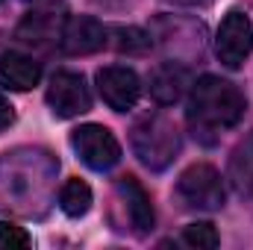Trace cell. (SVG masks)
Returning a JSON list of instances; mask_svg holds the SVG:
<instances>
[{
	"mask_svg": "<svg viewBox=\"0 0 253 250\" xmlns=\"http://www.w3.org/2000/svg\"><path fill=\"white\" fill-rule=\"evenodd\" d=\"M30 245H33V239L24 227H15L9 221L0 224V250H24Z\"/></svg>",
	"mask_w": 253,
	"mask_h": 250,
	"instance_id": "d6986e66",
	"label": "cell"
},
{
	"mask_svg": "<svg viewBox=\"0 0 253 250\" xmlns=\"http://www.w3.org/2000/svg\"><path fill=\"white\" fill-rule=\"evenodd\" d=\"M71 147L91 171H109L121 162V144L103 124H83L71 132Z\"/></svg>",
	"mask_w": 253,
	"mask_h": 250,
	"instance_id": "5b68a950",
	"label": "cell"
},
{
	"mask_svg": "<svg viewBox=\"0 0 253 250\" xmlns=\"http://www.w3.org/2000/svg\"><path fill=\"white\" fill-rule=\"evenodd\" d=\"M109 44V30L91 15H71L65 21L59 47L68 56H91Z\"/></svg>",
	"mask_w": 253,
	"mask_h": 250,
	"instance_id": "8fae6325",
	"label": "cell"
},
{
	"mask_svg": "<svg viewBox=\"0 0 253 250\" xmlns=\"http://www.w3.org/2000/svg\"><path fill=\"white\" fill-rule=\"evenodd\" d=\"M42 80V65L27 53H3L0 56V85L9 91H30Z\"/></svg>",
	"mask_w": 253,
	"mask_h": 250,
	"instance_id": "5bb4252c",
	"label": "cell"
},
{
	"mask_svg": "<svg viewBox=\"0 0 253 250\" xmlns=\"http://www.w3.org/2000/svg\"><path fill=\"white\" fill-rule=\"evenodd\" d=\"M115 194L118 200L124 203L126 218H129V227L138 233V236H147L156 224V215H153V203H150V194L144 191V186L135 180V177H118L115 180Z\"/></svg>",
	"mask_w": 253,
	"mask_h": 250,
	"instance_id": "4fadbf2b",
	"label": "cell"
},
{
	"mask_svg": "<svg viewBox=\"0 0 253 250\" xmlns=\"http://www.w3.org/2000/svg\"><path fill=\"white\" fill-rule=\"evenodd\" d=\"M245 112H248V97L236 83L215 74H206L197 83H191L186 121L197 141L215 144L221 132L233 129L245 118Z\"/></svg>",
	"mask_w": 253,
	"mask_h": 250,
	"instance_id": "7a4b0ae2",
	"label": "cell"
},
{
	"mask_svg": "<svg viewBox=\"0 0 253 250\" xmlns=\"http://www.w3.org/2000/svg\"><path fill=\"white\" fill-rule=\"evenodd\" d=\"M65 15L62 3H42L39 9L27 12L15 30V39L27 47H36V50H50L53 44H59L65 30Z\"/></svg>",
	"mask_w": 253,
	"mask_h": 250,
	"instance_id": "52a82bcc",
	"label": "cell"
},
{
	"mask_svg": "<svg viewBox=\"0 0 253 250\" xmlns=\"http://www.w3.org/2000/svg\"><path fill=\"white\" fill-rule=\"evenodd\" d=\"M174 197L180 200L183 209H191V212H218L224 206L227 191H224L221 174L212 165L194 162L180 174L174 186Z\"/></svg>",
	"mask_w": 253,
	"mask_h": 250,
	"instance_id": "277c9868",
	"label": "cell"
},
{
	"mask_svg": "<svg viewBox=\"0 0 253 250\" xmlns=\"http://www.w3.org/2000/svg\"><path fill=\"white\" fill-rule=\"evenodd\" d=\"M47 106L56 118H80L91 109V91L77 71H56L47 83Z\"/></svg>",
	"mask_w": 253,
	"mask_h": 250,
	"instance_id": "ba28073f",
	"label": "cell"
},
{
	"mask_svg": "<svg viewBox=\"0 0 253 250\" xmlns=\"http://www.w3.org/2000/svg\"><path fill=\"white\" fill-rule=\"evenodd\" d=\"M227 180H230V186L236 188L239 197L253 200V129L236 144V150L230 153Z\"/></svg>",
	"mask_w": 253,
	"mask_h": 250,
	"instance_id": "9a60e30c",
	"label": "cell"
},
{
	"mask_svg": "<svg viewBox=\"0 0 253 250\" xmlns=\"http://www.w3.org/2000/svg\"><path fill=\"white\" fill-rule=\"evenodd\" d=\"M183 242L189 245V248H197V250H212L218 248V230H215V224H209V221H197V224H189L186 230H183Z\"/></svg>",
	"mask_w": 253,
	"mask_h": 250,
	"instance_id": "ac0fdd59",
	"label": "cell"
},
{
	"mask_svg": "<svg viewBox=\"0 0 253 250\" xmlns=\"http://www.w3.org/2000/svg\"><path fill=\"white\" fill-rule=\"evenodd\" d=\"M12 124H15V106L9 103V97H6V94H0V132H3V129H9Z\"/></svg>",
	"mask_w": 253,
	"mask_h": 250,
	"instance_id": "ffe728a7",
	"label": "cell"
},
{
	"mask_svg": "<svg viewBox=\"0 0 253 250\" xmlns=\"http://www.w3.org/2000/svg\"><path fill=\"white\" fill-rule=\"evenodd\" d=\"M59 159L44 147H15L0 153V212L15 218H44L56 203Z\"/></svg>",
	"mask_w": 253,
	"mask_h": 250,
	"instance_id": "6da1fadb",
	"label": "cell"
},
{
	"mask_svg": "<svg viewBox=\"0 0 253 250\" xmlns=\"http://www.w3.org/2000/svg\"><path fill=\"white\" fill-rule=\"evenodd\" d=\"M168 3H174V6H200L206 0H168Z\"/></svg>",
	"mask_w": 253,
	"mask_h": 250,
	"instance_id": "44dd1931",
	"label": "cell"
},
{
	"mask_svg": "<svg viewBox=\"0 0 253 250\" xmlns=\"http://www.w3.org/2000/svg\"><path fill=\"white\" fill-rule=\"evenodd\" d=\"M109 36H115L112 44H115L121 53H144V50L153 44L150 33H144V30H138V27H115Z\"/></svg>",
	"mask_w": 253,
	"mask_h": 250,
	"instance_id": "e0dca14e",
	"label": "cell"
},
{
	"mask_svg": "<svg viewBox=\"0 0 253 250\" xmlns=\"http://www.w3.org/2000/svg\"><path fill=\"white\" fill-rule=\"evenodd\" d=\"M253 53V24L251 18L239 9L227 12L218 33H215V56L230 71L242 68L245 59Z\"/></svg>",
	"mask_w": 253,
	"mask_h": 250,
	"instance_id": "8992f818",
	"label": "cell"
},
{
	"mask_svg": "<svg viewBox=\"0 0 253 250\" xmlns=\"http://www.w3.org/2000/svg\"><path fill=\"white\" fill-rule=\"evenodd\" d=\"M129 144L132 153L138 156V162L150 171H165L183 147V135L180 126L174 124L168 115L162 112H150L144 118H138L129 129Z\"/></svg>",
	"mask_w": 253,
	"mask_h": 250,
	"instance_id": "3957f363",
	"label": "cell"
},
{
	"mask_svg": "<svg viewBox=\"0 0 253 250\" xmlns=\"http://www.w3.org/2000/svg\"><path fill=\"white\" fill-rule=\"evenodd\" d=\"M59 209L68 218H83L91 209V188L83 180H68L59 188Z\"/></svg>",
	"mask_w": 253,
	"mask_h": 250,
	"instance_id": "2e32d148",
	"label": "cell"
},
{
	"mask_svg": "<svg viewBox=\"0 0 253 250\" xmlns=\"http://www.w3.org/2000/svg\"><path fill=\"white\" fill-rule=\"evenodd\" d=\"M183 18H159L150 39H159V44L177 59V62H191L194 56L203 53V27L189 21L186 33H180Z\"/></svg>",
	"mask_w": 253,
	"mask_h": 250,
	"instance_id": "30bf717a",
	"label": "cell"
},
{
	"mask_svg": "<svg viewBox=\"0 0 253 250\" xmlns=\"http://www.w3.org/2000/svg\"><path fill=\"white\" fill-rule=\"evenodd\" d=\"M97 91L106 100L109 109L115 112H129L138 97H141V80L132 68L124 65H109L97 71Z\"/></svg>",
	"mask_w": 253,
	"mask_h": 250,
	"instance_id": "9c48e42d",
	"label": "cell"
},
{
	"mask_svg": "<svg viewBox=\"0 0 253 250\" xmlns=\"http://www.w3.org/2000/svg\"><path fill=\"white\" fill-rule=\"evenodd\" d=\"M191 88V74L186 62L168 59V62L156 65L147 77V91L159 106H174L177 100H183Z\"/></svg>",
	"mask_w": 253,
	"mask_h": 250,
	"instance_id": "7c38bea8",
	"label": "cell"
}]
</instances>
